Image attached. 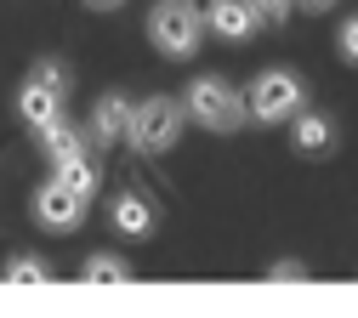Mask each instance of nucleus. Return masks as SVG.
<instances>
[{
	"instance_id": "nucleus-1",
	"label": "nucleus",
	"mask_w": 358,
	"mask_h": 318,
	"mask_svg": "<svg viewBox=\"0 0 358 318\" xmlns=\"http://www.w3.org/2000/svg\"><path fill=\"white\" fill-rule=\"evenodd\" d=\"M182 114L205 131H239L245 125V97L222 74H194L182 91Z\"/></svg>"
},
{
	"instance_id": "nucleus-2",
	"label": "nucleus",
	"mask_w": 358,
	"mask_h": 318,
	"mask_svg": "<svg viewBox=\"0 0 358 318\" xmlns=\"http://www.w3.org/2000/svg\"><path fill=\"white\" fill-rule=\"evenodd\" d=\"M176 136H182V103L176 97H148V103H131L125 120V143L137 154H171Z\"/></svg>"
},
{
	"instance_id": "nucleus-3",
	"label": "nucleus",
	"mask_w": 358,
	"mask_h": 318,
	"mask_svg": "<svg viewBox=\"0 0 358 318\" xmlns=\"http://www.w3.org/2000/svg\"><path fill=\"white\" fill-rule=\"evenodd\" d=\"M301 103H307V91H301V80H296L290 68H262V74L250 80V91H245V120H256V125H285Z\"/></svg>"
},
{
	"instance_id": "nucleus-4",
	"label": "nucleus",
	"mask_w": 358,
	"mask_h": 318,
	"mask_svg": "<svg viewBox=\"0 0 358 318\" xmlns=\"http://www.w3.org/2000/svg\"><path fill=\"white\" fill-rule=\"evenodd\" d=\"M148 40L159 45L165 57H194L199 40H205V17L194 0H159L154 17H148Z\"/></svg>"
},
{
	"instance_id": "nucleus-5",
	"label": "nucleus",
	"mask_w": 358,
	"mask_h": 318,
	"mask_svg": "<svg viewBox=\"0 0 358 318\" xmlns=\"http://www.w3.org/2000/svg\"><path fill=\"white\" fill-rule=\"evenodd\" d=\"M85 194L63 188V182H46V188H34V222L46 227V233H74V227L85 222Z\"/></svg>"
},
{
	"instance_id": "nucleus-6",
	"label": "nucleus",
	"mask_w": 358,
	"mask_h": 318,
	"mask_svg": "<svg viewBox=\"0 0 358 318\" xmlns=\"http://www.w3.org/2000/svg\"><path fill=\"white\" fill-rule=\"evenodd\" d=\"M199 17H205L210 34H222L228 45H239V40H250V34L262 29V17L250 12V0H205Z\"/></svg>"
},
{
	"instance_id": "nucleus-7",
	"label": "nucleus",
	"mask_w": 358,
	"mask_h": 318,
	"mask_svg": "<svg viewBox=\"0 0 358 318\" xmlns=\"http://www.w3.org/2000/svg\"><path fill=\"white\" fill-rule=\"evenodd\" d=\"M125 120H131V97L125 91H108V97H97L92 108V125H85V143H125Z\"/></svg>"
},
{
	"instance_id": "nucleus-8",
	"label": "nucleus",
	"mask_w": 358,
	"mask_h": 318,
	"mask_svg": "<svg viewBox=\"0 0 358 318\" xmlns=\"http://www.w3.org/2000/svg\"><path fill=\"white\" fill-rule=\"evenodd\" d=\"M17 120H23L29 131H46L52 120H63V91L23 80V91H17Z\"/></svg>"
},
{
	"instance_id": "nucleus-9",
	"label": "nucleus",
	"mask_w": 358,
	"mask_h": 318,
	"mask_svg": "<svg viewBox=\"0 0 358 318\" xmlns=\"http://www.w3.org/2000/svg\"><path fill=\"white\" fill-rule=\"evenodd\" d=\"M52 182H63V188H74V194L92 199V194L103 188V165L92 159V148H80V154H69V159H52Z\"/></svg>"
},
{
	"instance_id": "nucleus-10",
	"label": "nucleus",
	"mask_w": 358,
	"mask_h": 318,
	"mask_svg": "<svg viewBox=\"0 0 358 318\" xmlns=\"http://www.w3.org/2000/svg\"><path fill=\"white\" fill-rule=\"evenodd\" d=\"M296 125H290V143L301 148V154H330L336 148V125H330V114H313L307 103L290 114Z\"/></svg>"
},
{
	"instance_id": "nucleus-11",
	"label": "nucleus",
	"mask_w": 358,
	"mask_h": 318,
	"mask_svg": "<svg viewBox=\"0 0 358 318\" xmlns=\"http://www.w3.org/2000/svg\"><path fill=\"white\" fill-rule=\"evenodd\" d=\"M108 216H114V233H125V239H148L154 233V205L143 199V194H120L114 205H108Z\"/></svg>"
},
{
	"instance_id": "nucleus-12",
	"label": "nucleus",
	"mask_w": 358,
	"mask_h": 318,
	"mask_svg": "<svg viewBox=\"0 0 358 318\" xmlns=\"http://www.w3.org/2000/svg\"><path fill=\"white\" fill-rule=\"evenodd\" d=\"M80 148H92V143H85V131H74L69 120H52L46 131H40V154H46V159H69Z\"/></svg>"
},
{
	"instance_id": "nucleus-13",
	"label": "nucleus",
	"mask_w": 358,
	"mask_h": 318,
	"mask_svg": "<svg viewBox=\"0 0 358 318\" xmlns=\"http://www.w3.org/2000/svg\"><path fill=\"white\" fill-rule=\"evenodd\" d=\"M80 279L85 284H125L131 279V261H120V256H85V267H80Z\"/></svg>"
},
{
	"instance_id": "nucleus-14",
	"label": "nucleus",
	"mask_w": 358,
	"mask_h": 318,
	"mask_svg": "<svg viewBox=\"0 0 358 318\" xmlns=\"http://www.w3.org/2000/svg\"><path fill=\"white\" fill-rule=\"evenodd\" d=\"M6 279H12V284H46L52 267L40 261V256H6Z\"/></svg>"
},
{
	"instance_id": "nucleus-15",
	"label": "nucleus",
	"mask_w": 358,
	"mask_h": 318,
	"mask_svg": "<svg viewBox=\"0 0 358 318\" xmlns=\"http://www.w3.org/2000/svg\"><path fill=\"white\" fill-rule=\"evenodd\" d=\"M29 80H34V85H52V91H69L63 63H34V68H29Z\"/></svg>"
},
{
	"instance_id": "nucleus-16",
	"label": "nucleus",
	"mask_w": 358,
	"mask_h": 318,
	"mask_svg": "<svg viewBox=\"0 0 358 318\" xmlns=\"http://www.w3.org/2000/svg\"><path fill=\"white\" fill-rule=\"evenodd\" d=\"M290 6H296V0H250V12H256L262 23H285Z\"/></svg>"
},
{
	"instance_id": "nucleus-17",
	"label": "nucleus",
	"mask_w": 358,
	"mask_h": 318,
	"mask_svg": "<svg viewBox=\"0 0 358 318\" xmlns=\"http://www.w3.org/2000/svg\"><path fill=\"white\" fill-rule=\"evenodd\" d=\"M336 45H341V57L358 68V17H347V23H341V40H336Z\"/></svg>"
},
{
	"instance_id": "nucleus-18",
	"label": "nucleus",
	"mask_w": 358,
	"mask_h": 318,
	"mask_svg": "<svg viewBox=\"0 0 358 318\" xmlns=\"http://www.w3.org/2000/svg\"><path fill=\"white\" fill-rule=\"evenodd\" d=\"M296 6H301V12H330L336 0H296Z\"/></svg>"
},
{
	"instance_id": "nucleus-19",
	"label": "nucleus",
	"mask_w": 358,
	"mask_h": 318,
	"mask_svg": "<svg viewBox=\"0 0 358 318\" xmlns=\"http://www.w3.org/2000/svg\"><path fill=\"white\" fill-rule=\"evenodd\" d=\"M85 6H103V12H114V6H120V0H85Z\"/></svg>"
}]
</instances>
